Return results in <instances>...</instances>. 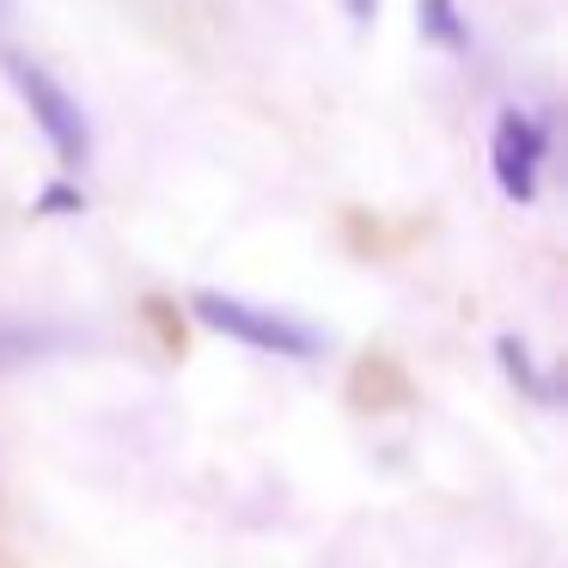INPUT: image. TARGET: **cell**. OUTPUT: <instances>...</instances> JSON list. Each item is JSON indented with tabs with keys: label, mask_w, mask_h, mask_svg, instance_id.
<instances>
[{
	"label": "cell",
	"mask_w": 568,
	"mask_h": 568,
	"mask_svg": "<svg viewBox=\"0 0 568 568\" xmlns=\"http://www.w3.org/2000/svg\"><path fill=\"white\" fill-rule=\"evenodd\" d=\"M0 74H7V87H13L19 104L31 111L38 135L50 141L55 165H62V172H87L92 165V123H87V111H80L74 92H68L50 68H38L19 50H0Z\"/></svg>",
	"instance_id": "6da1fadb"
},
{
	"label": "cell",
	"mask_w": 568,
	"mask_h": 568,
	"mask_svg": "<svg viewBox=\"0 0 568 568\" xmlns=\"http://www.w3.org/2000/svg\"><path fill=\"white\" fill-rule=\"evenodd\" d=\"M190 312H196L214 336H233V343L257 348V355H275V361H312V355H324V331H312L306 318H287V312L251 306V300H239V294L196 287V294H190Z\"/></svg>",
	"instance_id": "7a4b0ae2"
},
{
	"label": "cell",
	"mask_w": 568,
	"mask_h": 568,
	"mask_svg": "<svg viewBox=\"0 0 568 568\" xmlns=\"http://www.w3.org/2000/svg\"><path fill=\"white\" fill-rule=\"evenodd\" d=\"M544 160H550V123L538 111H519L507 104L495 116V135H489V178L514 209H531L544 184Z\"/></svg>",
	"instance_id": "3957f363"
},
{
	"label": "cell",
	"mask_w": 568,
	"mask_h": 568,
	"mask_svg": "<svg viewBox=\"0 0 568 568\" xmlns=\"http://www.w3.org/2000/svg\"><path fill=\"white\" fill-rule=\"evenodd\" d=\"M416 31L446 55H470V19L458 0H416Z\"/></svg>",
	"instance_id": "277c9868"
},
{
	"label": "cell",
	"mask_w": 568,
	"mask_h": 568,
	"mask_svg": "<svg viewBox=\"0 0 568 568\" xmlns=\"http://www.w3.org/2000/svg\"><path fill=\"white\" fill-rule=\"evenodd\" d=\"M495 355H501V373H507V379H514L526 397H538V404H556V373H544L519 336H501V343H495Z\"/></svg>",
	"instance_id": "5b68a950"
},
{
	"label": "cell",
	"mask_w": 568,
	"mask_h": 568,
	"mask_svg": "<svg viewBox=\"0 0 568 568\" xmlns=\"http://www.w3.org/2000/svg\"><path fill=\"white\" fill-rule=\"evenodd\" d=\"M43 348H55V336H50V331H26V324H0V367L38 361Z\"/></svg>",
	"instance_id": "8992f818"
},
{
	"label": "cell",
	"mask_w": 568,
	"mask_h": 568,
	"mask_svg": "<svg viewBox=\"0 0 568 568\" xmlns=\"http://www.w3.org/2000/svg\"><path fill=\"white\" fill-rule=\"evenodd\" d=\"M343 13L355 19V26H373V19H379V0H343Z\"/></svg>",
	"instance_id": "52a82bcc"
},
{
	"label": "cell",
	"mask_w": 568,
	"mask_h": 568,
	"mask_svg": "<svg viewBox=\"0 0 568 568\" xmlns=\"http://www.w3.org/2000/svg\"><path fill=\"white\" fill-rule=\"evenodd\" d=\"M7 19H13V0H0V26H7Z\"/></svg>",
	"instance_id": "ba28073f"
}]
</instances>
